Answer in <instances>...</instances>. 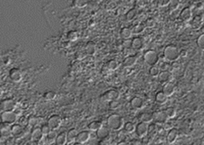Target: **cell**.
<instances>
[{
  "mask_svg": "<svg viewBox=\"0 0 204 145\" xmlns=\"http://www.w3.org/2000/svg\"><path fill=\"white\" fill-rule=\"evenodd\" d=\"M179 5V2L178 0H174V1H171V3L169 4V6L171 9H176Z\"/></svg>",
  "mask_w": 204,
  "mask_h": 145,
  "instance_id": "cell-44",
  "label": "cell"
},
{
  "mask_svg": "<svg viewBox=\"0 0 204 145\" xmlns=\"http://www.w3.org/2000/svg\"><path fill=\"white\" fill-rule=\"evenodd\" d=\"M2 94H3V90H2V88L0 87V96L2 95Z\"/></svg>",
  "mask_w": 204,
  "mask_h": 145,
  "instance_id": "cell-53",
  "label": "cell"
},
{
  "mask_svg": "<svg viewBox=\"0 0 204 145\" xmlns=\"http://www.w3.org/2000/svg\"><path fill=\"white\" fill-rule=\"evenodd\" d=\"M148 1H152V0H148Z\"/></svg>",
  "mask_w": 204,
  "mask_h": 145,
  "instance_id": "cell-56",
  "label": "cell"
},
{
  "mask_svg": "<svg viewBox=\"0 0 204 145\" xmlns=\"http://www.w3.org/2000/svg\"><path fill=\"white\" fill-rule=\"evenodd\" d=\"M153 115V121L155 123H160V124H164L165 122H168V117L167 115V114L165 112V110H159L155 111L152 114Z\"/></svg>",
  "mask_w": 204,
  "mask_h": 145,
  "instance_id": "cell-6",
  "label": "cell"
},
{
  "mask_svg": "<svg viewBox=\"0 0 204 145\" xmlns=\"http://www.w3.org/2000/svg\"><path fill=\"white\" fill-rule=\"evenodd\" d=\"M9 76L11 80L14 81V82H19L22 80V73H21V71H20L19 68H12L10 70V72H9Z\"/></svg>",
  "mask_w": 204,
  "mask_h": 145,
  "instance_id": "cell-11",
  "label": "cell"
},
{
  "mask_svg": "<svg viewBox=\"0 0 204 145\" xmlns=\"http://www.w3.org/2000/svg\"><path fill=\"white\" fill-rule=\"evenodd\" d=\"M98 145H111L110 143L106 140V139H104V140H100L99 142Z\"/></svg>",
  "mask_w": 204,
  "mask_h": 145,
  "instance_id": "cell-48",
  "label": "cell"
},
{
  "mask_svg": "<svg viewBox=\"0 0 204 145\" xmlns=\"http://www.w3.org/2000/svg\"><path fill=\"white\" fill-rule=\"evenodd\" d=\"M120 97V94L117 90L114 89H110L108 91H106L105 94H103L102 95H100L99 99L102 102H109L111 101H118Z\"/></svg>",
  "mask_w": 204,
  "mask_h": 145,
  "instance_id": "cell-5",
  "label": "cell"
},
{
  "mask_svg": "<svg viewBox=\"0 0 204 145\" xmlns=\"http://www.w3.org/2000/svg\"><path fill=\"white\" fill-rule=\"evenodd\" d=\"M57 133L55 132V130H52V131L50 132L46 136H47V140L48 141H50V142H52V141H55L56 140V137H57Z\"/></svg>",
  "mask_w": 204,
  "mask_h": 145,
  "instance_id": "cell-39",
  "label": "cell"
},
{
  "mask_svg": "<svg viewBox=\"0 0 204 145\" xmlns=\"http://www.w3.org/2000/svg\"><path fill=\"white\" fill-rule=\"evenodd\" d=\"M202 32H203V33H204V27H202Z\"/></svg>",
  "mask_w": 204,
  "mask_h": 145,
  "instance_id": "cell-55",
  "label": "cell"
},
{
  "mask_svg": "<svg viewBox=\"0 0 204 145\" xmlns=\"http://www.w3.org/2000/svg\"><path fill=\"white\" fill-rule=\"evenodd\" d=\"M180 18L182 21H188V20L191 19L192 18V12L191 10L188 8V7H186L184 8L181 13H180Z\"/></svg>",
  "mask_w": 204,
  "mask_h": 145,
  "instance_id": "cell-19",
  "label": "cell"
},
{
  "mask_svg": "<svg viewBox=\"0 0 204 145\" xmlns=\"http://www.w3.org/2000/svg\"><path fill=\"white\" fill-rule=\"evenodd\" d=\"M40 129H41V131H42V133H43L44 136H47L50 132L52 131V129L49 127L48 124H44Z\"/></svg>",
  "mask_w": 204,
  "mask_h": 145,
  "instance_id": "cell-37",
  "label": "cell"
},
{
  "mask_svg": "<svg viewBox=\"0 0 204 145\" xmlns=\"http://www.w3.org/2000/svg\"><path fill=\"white\" fill-rule=\"evenodd\" d=\"M132 35H133V32H132V30H130L129 28H122L121 29V31H120V37L123 39V40H130L132 37Z\"/></svg>",
  "mask_w": 204,
  "mask_h": 145,
  "instance_id": "cell-23",
  "label": "cell"
},
{
  "mask_svg": "<svg viewBox=\"0 0 204 145\" xmlns=\"http://www.w3.org/2000/svg\"><path fill=\"white\" fill-rule=\"evenodd\" d=\"M23 131V128L22 126L19 125V124H15L14 123L13 125L11 127V133L14 135V136H18L21 134Z\"/></svg>",
  "mask_w": 204,
  "mask_h": 145,
  "instance_id": "cell-28",
  "label": "cell"
},
{
  "mask_svg": "<svg viewBox=\"0 0 204 145\" xmlns=\"http://www.w3.org/2000/svg\"><path fill=\"white\" fill-rule=\"evenodd\" d=\"M196 43H197V46L202 49V50H204V33L200 35L199 38L196 40Z\"/></svg>",
  "mask_w": 204,
  "mask_h": 145,
  "instance_id": "cell-36",
  "label": "cell"
},
{
  "mask_svg": "<svg viewBox=\"0 0 204 145\" xmlns=\"http://www.w3.org/2000/svg\"><path fill=\"white\" fill-rule=\"evenodd\" d=\"M43 133L41 131V129L40 128H34L33 129V131L31 133V137L32 140L35 143H39L40 142L42 139H43Z\"/></svg>",
  "mask_w": 204,
  "mask_h": 145,
  "instance_id": "cell-15",
  "label": "cell"
},
{
  "mask_svg": "<svg viewBox=\"0 0 204 145\" xmlns=\"http://www.w3.org/2000/svg\"><path fill=\"white\" fill-rule=\"evenodd\" d=\"M156 129H157V127L155 124H150V125H148V134H151L153 132H155L156 131Z\"/></svg>",
  "mask_w": 204,
  "mask_h": 145,
  "instance_id": "cell-45",
  "label": "cell"
},
{
  "mask_svg": "<svg viewBox=\"0 0 204 145\" xmlns=\"http://www.w3.org/2000/svg\"><path fill=\"white\" fill-rule=\"evenodd\" d=\"M2 136H3V135H2V132H1V130H0V139H1V137H2Z\"/></svg>",
  "mask_w": 204,
  "mask_h": 145,
  "instance_id": "cell-54",
  "label": "cell"
},
{
  "mask_svg": "<svg viewBox=\"0 0 204 145\" xmlns=\"http://www.w3.org/2000/svg\"><path fill=\"white\" fill-rule=\"evenodd\" d=\"M117 145H129V143H126V142H120V143H119Z\"/></svg>",
  "mask_w": 204,
  "mask_h": 145,
  "instance_id": "cell-51",
  "label": "cell"
},
{
  "mask_svg": "<svg viewBox=\"0 0 204 145\" xmlns=\"http://www.w3.org/2000/svg\"><path fill=\"white\" fill-rule=\"evenodd\" d=\"M165 112L167 114V115H168V119H171L174 118L175 115H176V110H175V108H168L166 110H165Z\"/></svg>",
  "mask_w": 204,
  "mask_h": 145,
  "instance_id": "cell-30",
  "label": "cell"
},
{
  "mask_svg": "<svg viewBox=\"0 0 204 145\" xmlns=\"http://www.w3.org/2000/svg\"><path fill=\"white\" fill-rule=\"evenodd\" d=\"M106 66H107L110 70H116L119 66L118 62H117L116 60H113V59H112V60H110V61H108V62H107V65H106Z\"/></svg>",
  "mask_w": 204,
  "mask_h": 145,
  "instance_id": "cell-34",
  "label": "cell"
},
{
  "mask_svg": "<svg viewBox=\"0 0 204 145\" xmlns=\"http://www.w3.org/2000/svg\"><path fill=\"white\" fill-rule=\"evenodd\" d=\"M160 68L157 67L156 66H152L150 67V69H149V74L151 75V76H154V77H156V76H158L159 73H160Z\"/></svg>",
  "mask_w": 204,
  "mask_h": 145,
  "instance_id": "cell-33",
  "label": "cell"
},
{
  "mask_svg": "<svg viewBox=\"0 0 204 145\" xmlns=\"http://www.w3.org/2000/svg\"><path fill=\"white\" fill-rule=\"evenodd\" d=\"M110 135V130L109 129H107L106 127H101L99 130L96 131V136L99 139V140H104L106 139Z\"/></svg>",
  "mask_w": 204,
  "mask_h": 145,
  "instance_id": "cell-17",
  "label": "cell"
},
{
  "mask_svg": "<svg viewBox=\"0 0 204 145\" xmlns=\"http://www.w3.org/2000/svg\"><path fill=\"white\" fill-rule=\"evenodd\" d=\"M137 62V58L135 56H127L124 61H123V65L126 66V67H132Z\"/></svg>",
  "mask_w": 204,
  "mask_h": 145,
  "instance_id": "cell-20",
  "label": "cell"
},
{
  "mask_svg": "<svg viewBox=\"0 0 204 145\" xmlns=\"http://www.w3.org/2000/svg\"><path fill=\"white\" fill-rule=\"evenodd\" d=\"M147 0H137V5L140 7H143L146 5Z\"/></svg>",
  "mask_w": 204,
  "mask_h": 145,
  "instance_id": "cell-46",
  "label": "cell"
},
{
  "mask_svg": "<svg viewBox=\"0 0 204 145\" xmlns=\"http://www.w3.org/2000/svg\"><path fill=\"white\" fill-rule=\"evenodd\" d=\"M163 55L164 58L169 61H175L177 60L181 54H180V51L177 47L173 45H168L164 48L163 50Z\"/></svg>",
  "mask_w": 204,
  "mask_h": 145,
  "instance_id": "cell-2",
  "label": "cell"
},
{
  "mask_svg": "<svg viewBox=\"0 0 204 145\" xmlns=\"http://www.w3.org/2000/svg\"><path fill=\"white\" fill-rule=\"evenodd\" d=\"M136 13H137V12H136L135 9H131V10H129L127 12V13L126 14V19L127 20H129V21H131V20H133L135 18Z\"/></svg>",
  "mask_w": 204,
  "mask_h": 145,
  "instance_id": "cell-31",
  "label": "cell"
},
{
  "mask_svg": "<svg viewBox=\"0 0 204 145\" xmlns=\"http://www.w3.org/2000/svg\"><path fill=\"white\" fill-rule=\"evenodd\" d=\"M144 46V41L140 37L133 38L131 40V47L134 50H141Z\"/></svg>",
  "mask_w": 204,
  "mask_h": 145,
  "instance_id": "cell-16",
  "label": "cell"
},
{
  "mask_svg": "<svg viewBox=\"0 0 204 145\" xmlns=\"http://www.w3.org/2000/svg\"><path fill=\"white\" fill-rule=\"evenodd\" d=\"M67 141H68L67 133L66 132H61L57 136L55 143H56V145H66Z\"/></svg>",
  "mask_w": 204,
  "mask_h": 145,
  "instance_id": "cell-18",
  "label": "cell"
},
{
  "mask_svg": "<svg viewBox=\"0 0 204 145\" xmlns=\"http://www.w3.org/2000/svg\"><path fill=\"white\" fill-rule=\"evenodd\" d=\"M178 130L176 129H171L170 130H168L167 134V142L169 144H173L174 143H175V141L178 138Z\"/></svg>",
  "mask_w": 204,
  "mask_h": 145,
  "instance_id": "cell-14",
  "label": "cell"
},
{
  "mask_svg": "<svg viewBox=\"0 0 204 145\" xmlns=\"http://www.w3.org/2000/svg\"><path fill=\"white\" fill-rule=\"evenodd\" d=\"M102 127V123L100 122H98V121H94V122H90L88 126H87V128H88V129L90 130V131H97V130H99V129Z\"/></svg>",
  "mask_w": 204,
  "mask_h": 145,
  "instance_id": "cell-25",
  "label": "cell"
},
{
  "mask_svg": "<svg viewBox=\"0 0 204 145\" xmlns=\"http://www.w3.org/2000/svg\"><path fill=\"white\" fill-rule=\"evenodd\" d=\"M44 98L47 101H53L56 98V93L54 91H47L44 94Z\"/></svg>",
  "mask_w": 204,
  "mask_h": 145,
  "instance_id": "cell-32",
  "label": "cell"
},
{
  "mask_svg": "<svg viewBox=\"0 0 204 145\" xmlns=\"http://www.w3.org/2000/svg\"><path fill=\"white\" fill-rule=\"evenodd\" d=\"M73 145H83L82 143H77V142H75Z\"/></svg>",
  "mask_w": 204,
  "mask_h": 145,
  "instance_id": "cell-52",
  "label": "cell"
},
{
  "mask_svg": "<svg viewBox=\"0 0 204 145\" xmlns=\"http://www.w3.org/2000/svg\"><path fill=\"white\" fill-rule=\"evenodd\" d=\"M162 92L164 93L168 97L172 96L175 94V84H173L171 82L165 83L164 86L162 87Z\"/></svg>",
  "mask_w": 204,
  "mask_h": 145,
  "instance_id": "cell-13",
  "label": "cell"
},
{
  "mask_svg": "<svg viewBox=\"0 0 204 145\" xmlns=\"http://www.w3.org/2000/svg\"><path fill=\"white\" fill-rule=\"evenodd\" d=\"M144 31V27L140 24L136 25L135 27H133V33H140Z\"/></svg>",
  "mask_w": 204,
  "mask_h": 145,
  "instance_id": "cell-42",
  "label": "cell"
},
{
  "mask_svg": "<svg viewBox=\"0 0 204 145\" xmlns=\"http://www.w3.org/2000/svg\"><path fill=\"white\" fill-rule=\"evenodd\" d=\"M144 60L145 62L149 65V66H155L159 62V55L158 53H156L154 50H148L144 53Z\"/></svg>",
  "mask_w": 204,
  "mask_h": 145,
  "instance_id": "cell-4",
  "label": "cell"
},
{
  "mask_svg": "<svg viewBox=\"0 0 204 145\" xmlns=\"http://www.w3.org/2000/svg\"><path fill=\"white\" fill-rule=\"evenodd\" d=\"M47 124L52 129V130H57V129H59L62 124V119L57 115H53L48 118Z\"/></svg>",
  "mask_w": 204,
  "mask_h": 145,
  "instance_id": "cell-7",
  "label": "cell"
},
{
  "mask_svg": "<svg viewBox=\"0 0 204 145\" xmlns=\"http://www.w3.org/2000/svg\"><path fill=\"white\" fill-rule=\"evenodd\" d=\"M139 120L141 122H145V123L148 124L151 122H153V115H152V114H149V113H142V114H140Z\"/></svg>",
  "mask_w": 204,
  "mask_h": 145,
  "instance_id": "cell-21",
  "label": "cell"
},
{
  "mask_svg": "<svg viewBox=\"0 0 204 145\" xmlns=\"http://www.w3.org/2000/svg\"><path fill=\"white\" fill-rule=\"evenodd\" d=\"M158 77L161 82H166L167 83V82L169 81V80L171 78V74L168 71H162V72L159 73Z\"/></svg>",
  "mask_w": 204,
  "mask_h": 145,
  "instance_id": "cell-24",
  "label": "cell"
},
{
  "mask_svg": "<svg viewBox=\"0 0 204 145\" xmlns=\"http://www.w3.org/2000/svg\"><path fill=\"white\" fill-rule=\"evenodd\" d=\"M120 103L119 102V101H109V108L111 109H117L119 108Z\"/></svg>",
  "mask_w": 204,
  "mask_h": 145,
  "instance_id": "cell-38",
  "label": "cell"
},
{
  "mask_svg": "<svg viewBox=\"0 0 204 145\" xmlns=\"http://www.w3.org/2000/svg\"><path fill=\"white\" fill-rule=\"evenodd\" d=\"M135 133L139 137H145L148 134V124L145 122H139L137 125L135 126Z\"/></svg>",
  "mask_w": 204,
  "mask_h": 145,
  "instance_id": "cell-8",
  "label": "cell"
},
{
  "mask_svg": "<svg viewBox=\"0 0 204 145\" xmlns=\"http://www.w3.org/2000/svg\"><path fill=\"white\" fill-rule=\"evenodd\" d=\"M90 138H91V134H90V132L81 131V132H79V134H78V136H77V137H76L75 142L84 144V143H87V142L90 140Z\"/></svg>",
  "mask_w": 204,
  "mask_h": 145,
  "instance_id": "cell-10",
  "label": "cell"
},
{
  "mask_svg": "<svg viewBox=\"0 0 204 145\" xmlns=\"http://www.w3.org/2000/svg\"><path fill=\"white\" fill-rule=\"evenodd\" d=\"M106 123L109 129L114 131H119L123 129L125 122L124 119L117 114H112L106 120Z\"/></svg>",
  "mask_w": 204,
  "mask_h": 145,
  "instance_id": "cell-1",
  "label": "cell"
},
{
  "mask_svg": "<svg viewBox=\"0 0 204 145\" xmlns=\"http://www.w3.org/2000/svg\"><path fill=\"white\" fill-rule=\"evenodd\" d=\"M16 107V103L13 100L6 99L1 101L0 108L3 111H13Z\"/></svg>",
  "mask_w": 204,
  "mask_h": 145,
  "instance_id": "cell-9",
  "label": "cell"
},
{
  "mask_svg": "<svg viewBox=\"0 0 204 145\" xmlns=\"http://www.w3.org/2000/svg\"><path fill=\"white\" fill-rule=\"evenodd\" d=\"M78 134H79V132L76 129H71L69 131L67 132V139L71 142H74L76 140Z\"/></svg>",
  "mask_w": 204,
  "mask_h": 145,
  "instance_id": "cell-27",
  "label": "cell"
},
{
  "mask_svg": "<svg viewBox=\"0 0 204 145\" xmlns=\"http://www.w3.org/2000/svg\"><path fill=\"white\" fill-rule=\"evenodd\" d=\"M155 101L159 103V104H164L167 102V100H168V96L165 94L162 91H160L156 94H155Z\"/></svg>",
  "mask_w": 204,
  "mask_h": 145,
  "instance_id": "cell-22",
  "label": "cell"
},
{
  "mask_svg": "<svg viewBox=\"0 0 204 145\" xmlns=\"http://www.w3.org/2000/svg\"><path fill=\"white\" fill-rule=\"evenodd\" d=\"M18 120V114L14 111H3L0 115V122L6 124H14Z\"/></svg>",
  "mask_w": 204,
  "mask_h": 145,
  "instance_id": "cell-3",
  "label": "cell"
},
{
  "mask_svg": "<svg viewBox=\"0 0 204 145\" xmlns=\"http://www.w3.org/2000/svg\"><path fill=\"white\" fill-rule=\"evenodd\" d=\"M130 105L134 109H141L144 108V101L141 99L140 97H133V99L130 101Z\"/></svg>",
  "mask_w": 204,
  "mask_h": 145,
  "instance_id": "cell-12",
  "label": "cell"
},
{
  "mask_svg": "<svg viewBox=\"0 0 204 145\" xmlns=\"http://www.w3.org/2000/svg\"><path fill=\"white\" fill-rule=\"evenodd\" d=\"M129 145H141V142L134 139V140H132L131 142L129 143Z\"/></svg>",
  "mask_w": 204,
  "mask_h": 145,
  "instance_id": "cell-47",
  "label": "cell"
},
{
  "mask_svg": "<svg viewBox=\"0 0 204 145\" xmlns=\"http://www.w3.org/2000/svg\"><path fill=\"white\" fill-rule=\"evenodd\" d=\"M164 124H165V125H164V129H166V130H167V129L170 130L171 129H173V128H172V124H171V123H170V124H168V122H165Z\"/></svg>",
  "mask_w": 204,
  "mask_h": 145,
  "instance_id": "cell-49",
  "label": "cell"
},
{
  "mask_svg": "<svg viewBox=\"0 0 204 145\" xmlns=\"http://www.w3.org/2000/svg\"><path fill=\"white\" fill-rule=\"evenodd\" d=\"M38 119L36 118V117H31V118L29 119V121H28V124L31 126V127H33V128H35L37 124H38Z\"/></svg>",
  "mask_w": 204,
  "mask_h": 145,
  "instance_id": "cell-41",
  "label": "cell"
},
{
  "mask_svg": "<svg viewBox=\"0 0 204 145\" xmlns=\"http://www.w3.org/2000/svg\"><path fill=\"white\" fill-rule=\"evenodd\" d=\"M73 5L76 7L83 8L86 5V0H73Z\"/></svg>",
  "mask_w": 204,
  "mask_h": 145,
  "instance_id": "cell-35",
  "label": "cell"
},
{
  "mask_svg": "<svg viewBox=\"0 0 204 145\" xmlns=\"http://www.w3.org/2000/svg\"><path fill=\"white\" fill-rule=\"evenodd\" d=\"M123 129H124V130H125L126 133H129V134L135 131V126H134V124H133V122H126L125 124H124Z\"/></svg>",
  "mask_w": 204,
  "mask_h": 145,
  "instance_id": "cell-29",
  "label": "cell"
},
{
  "mask_svg": "<svg viewBox=\"0 0 204 145\" xmlns=\"http://www.w3.org/2000/svg\"><path fill=\"white\" fill-rule=\"evenodd\" d=\"M67 38L70 40H72V41H74V40H76L78 39V34L74 31H71L67 34Z\"/></svg>",
  "mask_w": 204,
  "mask_h": 145,
  "instance_id": "cell-40",
  "label": "cell"
},
{
  "mask_svg": "<svg viewBox=\"0 0 204 145\" xmlns=\"http://www.w3.org/2000/svg\"><path fill=\"white\" fill-rule=\"evenodd\" d=\"M147 23V26L150 27H154V21L153 19H148Z\"/></svg>",
  "mask_w": 204,
  "mask_h": 145,
  "instance_id": "cell-50",
  "label": "cell"
},
{
  "mask_svg": "<svg viewBox=\"0 0 204 145\" xmlns=\"http://www.w3.org/2000/svg\"><path fill=\"white\" fill-rule=\"evenodd\" d=\"M86 52L89 55H93L96 53V46L93 42H88L86 46Z\"/></svg>",
  "mask_w": 204,
  "mask_h": 145,
  "instance_id": "cell-26",
  "label": "cell"
},
{
  "mask_svg": "<svg viewBox=\"0 0 204 145\" xmlns=\"http://www.w3.org/2000/svg\"><path fill=\"white\" fill-rule=\"evenodd\" d=\"M172 0H157L159 5L161 6H168L171 3Z\"/></svg>",
  "mask_w": 204,
  "mask_h": 145,
  "instance_id": "cell-43",
  "label": "cell"
}]
</instances>
